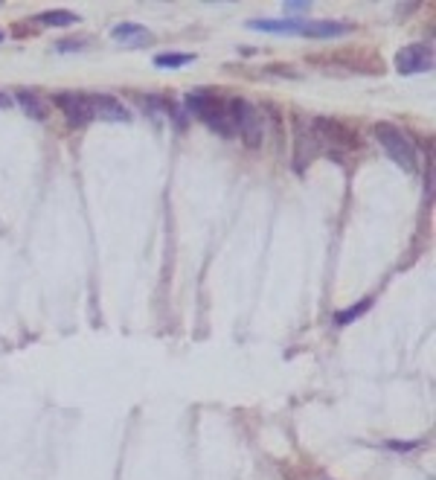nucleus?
<instances>
[{
	"instance_id": "nucleus-18",
	"label": "nucleus",
	"mask_w": 436,
	"mask_h": 480,
	"mask_svg": "<svg viewBox=\"0 0 436 480\" xmlns=\"http://www.w3.org/2000/svg\"><path fill=\"white\" fill-rule=\"evenodd\" d=\"M0 108H9V96L6 93H0Z\"/></svg>"
},
{
	"instance_id": "nucleus-13",
	"label": "nucleus",
	"mask_w": 436,
	"mask_h": 480,
	"mask_svg": "<svg viewBox=\"0 0 436 480\" xmlns=\"http://www.w3.org/2000/svg\"><path fill=\"white\" fill-rule=\"evenodd\" d=\"M38 24L44 26H70V24H79V15H73L67 9H50L38 15Z\"/></svg>"
},
{
	"instance_id": "nucleus-1",
	"label": "nucleus",
	"mask_w": 436,
	"mask_h": 480,
	"mask_svg": "<svg viewBox=\"0 0 436 480\" xmlns=\"http://www.w3.org/2000/svg\"><path fill=\"white\" fill-rule=\"evenodd\" d=\"M187 108L192 114L207 126L212 128L215 134L222 137H233V120H230V111H227V102L222 96H215L209 91H190L187 93Z\"/></svg>"
},
{
	"instance_id": "nucleus-3",
	"label": "nucleus",
	"mask_w": 436,
	"mask_h": 480,
	"mask_svg": "<svg viewBox=\"0 0 436 480\" xmlns=\"http://www.w3.org/2000/svg\"><path fill=\"white\" fill-rule=\"evenodd\" d=\"M375 137L381 143V149L402 166L408 172H416L419 160H416V149H413V143L408 140V134L402 128H395L390 123H375Z\"/></svg>"
},
{
	"instance_id": "nucleus-4",
	"label": "nucleus",
	"mask_w": 436,
	"mask_h": 480,
	"mask_svg": "<svg viewBox=\"0 0 436 480\" xmlns=\"http://www.w3.org/2000/svg\"><path fill=\"white\" fill-rule=\"evenodd\" d=\"M311 128H314L317 143H320V145L326 143L329 149H355V145H358V134L349 131L343 123H338V120H332V117H317V120L311 123Z\"/></svg>"
},
{
	"instance_id": "nucleus-15",
	"label": "nucleus",
	"mask_w": 436,
	"mask_h": 480,
	"mask_svg": "<svg viewBox=\"0 0 436 480\" xmlns=\"http://www.w3.org/2000/svg\"><path fill=\"white\" fill-rule=\"evenodd\" d=\"M370 306H373V300H370V297H367V300H360L358 306H352V309H346V312H338V315H335V323H338V326H346V323L358 320L363 312H370Z\"/></svg>"
},
{
	"instance_id": "nucleus-14",
	"label": "nucleus",
	"mask_w": 436,
	"mask_h": 480,
	"mask_svg": "<svg viewBox=\"0 0 436 480\" xmlns=\"http://www.w3.org/2000/svg\"><path fill=\"white\" fill-rule=\"evenodd\" d=\"M190 61H195L192 53H160V56H155V64H157V67H184V64H190Z\"/></svg>"
},
{
	"instance_id": "nucleus-17",
	"label": "nucleus",
	"mask_w": 436,
	"mask_h": 480,
	"mask_svg": "<svg viewBox=\"0 0 436 480\" xmlns=\"http://www.w3.org/2000/svg\"><path fill=\"white\" fill-rule=\"evenodd\" d=\"M387 446H390L393 451H410V449L419 446V442H387Z\"/></svg>"
},
{
	"instance_id": "nucleus-7",
	"label": "nucleus",
	"mask_w": 436,
	"mask_h": 480,
	"mask_svg": "<svg viewBox=\"0 0 436 480\" xmlns=\"http://www.w3.org/2000/svg\"><path fill=\"white\" fill-rule=\"evenodd\" d=\"M53 102L64 111V117H67L70 126H88V123L93 120L88 93H70V91H64V93H58Z\"/></svg>"
},
{
	"instance_id": "nucleus-9",
	"label": "nucleus",
	"mask_w": 436,
	"mask_h": 480,
	"mask_svg": "<svg viewBox=\"0 0 436 480\" xmlns=\"http://www.w3.org/2000/svg\"><path fill=\"white\" fill-rule=\"evenodd\" d=\"M355 24L349 21H303L300 35H308V39H338V35L352 32Z\"/></svg>"
},
{
	"instance_id": "nucleus-8",
	"label": "nucleus",
	"mask_w": 436,
	"mask_h": 480,
	"mask_svg": "<svg viewBox=\"0 0 436 480\" xmlns=\"http://www.w3.org/2000/svg\"><path fill=\"white\" fill-rule=\"evenodd\" d=\"M90 99V114L93 120H108V123H131V111L108 93H88Z\"/></svg>"
},
{
	"instance_id": "nucleus-6",
	"label": "nucleus",
	"mask_w": 436,
	"mask_h": 480,
	"mask_svg": "<svg viewBox=\"0 0 436 480\" xmlns=\"http://www.w3.org/2000/svg\"><path fill=\"white\" fill-rule=\"evenodd\" d=\"M395 67L405 76H413V73H427L433 67V50L427 44H408L395 53Z\"/></svg>"
},
{
	"instance_id": "nucleus-10",
	"label": "nucleus",
	"mask_w": 436,
	"mask_h": 480,
	"mask_svg": "<svg viewBox=\"0 0 436 480\" xmlns=\"http://www.w3.org/2000/svg\"><path fill=\"white\" fill-rule=\"evenodd\" d=\"M250 29H256V32H274V35H300L303 29V21H250L247 24Z\"/></svg>"
},
{
	"instance_id": "nucleus-11",
	"label": "nucleus",
	"mask_w": 436,
	"mask_h": 480,
	"mask_svg": "<svg viewBox=\"0 0 436 480\" xmlns=\"http://www.w3.org/2000/svg\"><path fill=\"white\" fill-rule=\"evenodd\" d=\"M111 35H114V39H120V41H131V44H137V41H152V32L145 29V26H140V24H117V26L111 29Z\"/></svg>"
},
{
	"instance_id": "nucleus-16",
	"label": "nucleus",
	"mask_w": 436,
	"mask_h": 480,
	"mask_svg": "<svg viewBox=\"0 0 436 480\" xmlns=\"http://www.w3.org/2000/svg\"><path fill=\"white\" fill-rule=\"evenodd\" d=\"M82 44H88V39H79V41L70 39V41H58L56 50H58V53H70V50H82Z\"/></svg>"
},
{
	"instance_id": "nucleus-2",
	"label": "nucleus",
	"mask_w": 436,
	"mask_h": 480,
	"mask_svg": "<svg viewBox=\"0 0 436 480\" xmlns=\"http://www.w3.org/2000/svg\"><path fill=\"white\" fill-rule=\"evenodd\" d=\"M227 111H230V120H233V131H239V137L244 140L247 149H256L265 140V120L259 114V108L236 96L227 102Z\"/></svg>"
},
{
	"instance_id": "nucleus-5",
	"label": "nucleus",
	"mask_w": 436,
	"mask_h": 480,
	"mask_svg": "<svg viewBox=\"0 0 436 480\" xmlns=\"http://www.w3.org/2000/svg\"><path fill=\"white\" fill-rule=\"evenodd\" d=\"M320 152V143L314 137V128L306 117H294V169L303 172Z\"/></svg>"
},
{
	"instance_id": "nucleus-19",
	"label": "nucleus",
	"mask_w": 436,
	"mask_h": 480,
	"mask_svg": "<svg viewBox=\"0 0 436 480\" xmlns=\"http://www.w3.org/2000/svg\"><path fill=\"white\" fill-rule=\"evenodd\" d=\"M0 41H4V32H0Z\"/></svg>"
},
{
	"instance_id": "nucleus-12",
	"label": "nucleus",
	"mask_w": 436,
	"mask_h": 480,
	"mask_svg": "<svg viewBox=\"0 0 436 480\" xmlns=\"http://www.w3.org/2000/svg\"><path fill=\"white\" fill-rule=\"evenodd\" d=\"M18 105L26 111V114L32 120H47V105L38 99V93H32V91H18Z\"/></svg>"
}]
</instances>
